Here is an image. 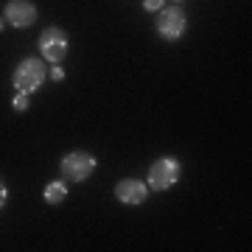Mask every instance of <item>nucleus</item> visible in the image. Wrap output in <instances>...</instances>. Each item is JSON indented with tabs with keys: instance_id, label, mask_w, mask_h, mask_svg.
Returning a JSON list of instances; mask_svg holds the SVG:
<instances>
[{
	"instance_id": "1",
	"label": "nucleus",
	"mask_w": 252,
	"mask_h": 252,
	"mask_svg": "<svg viewBox=\"0 0 252 252\" xmlns=\"http://www.w3.org/2000/svg\"><path fill=\"white\" fill-rule=\"evenodd\" d=\"M48 79V67H45V59L42 56H26L20 59L14 73H11V84L17 93H26V95H34L42 81Z\"/></svg>"
},
{
	"instance_id": "2",
	"label": "nucleus",
	"mask_w": 252,
	"mask_h": 252,
	"mask_svg": "<svg viewBox=\"0 0 252 252\" xmlns=\"http://www.w3.org/2000/svg\"><path fill=\"white\" fill-rule=\"evenodd\" d=\"M182 177V162L177 157H160L149 165V174H146V185L149 190H168L174 188Z\"/></svg>"
},
{
	"instance_id": "3",
	"label": "nucleus",
	"mask_w": 252,
	"mask_h": 252,
	"mask_svg": "<svg viewBox=\"0 0 252 252\" xmlns=\"http://www.w3.org/2000/svg\"><path fill=\"white\" fill-rule=\"evenodd\" d=\"M98 168V160H95V154L90 152H67L59 160V174H62V180H70V182H84L90 180L93 174Z\"/></svg>"
},
{
	"instance_id": "4",
	"label": "nucleus",
	"mask_w": 252,
	"mask_h": 252,
	"mask_svg": "<svg viewBox=\"0 0 252 252\" xmlns=\"http://www.w3.org/2000/svg\"><path fill=\"white\" fill-rule=\"evenodd\" d=\"M157 36L165 39V42H177L188 34V14L180 9V6H162L160 14H157Z\"/></svg>"
},
{
	"instance_id": "5",
	"label": "nucleus",
	"mask_w": 252,
	"mask_h": 252,
	"mask_svg": "<svg viewBox=\"0 0 252 252\" xmlns=\"http://www.w3.org/2000/svg\"><path fill=\"white\" fill-rule=\"evenodd\" d=\"M67 51H70V39H67V34L59 26H48L39 34V54H42L45 62H51V64L62 62L67 56Z\"/></svg>"
},
{
	"instance_id": "6",
	"label": "nucleus",
	"mask_w": 252,
	"mask_h": 252,
	"mask_svg": "<svg viewBox=\"0 0 252 252\" xmlns=\"http://www.w3.org/2000/svg\"><path fill=\"white\" fill-rule=\"evenodd\" d=\"M3 20L11 28H31L36 23V6L31 0H9L6 9H3Z\"/></svg>"
},
{
	"instance_id": "7",
	"label": "nucleus",
	"mask_w": 252,
	"mask_h": 252,
	"mask_svg": "<svg viewBox=\"0 0 252 252\" xmlns=\"http://www.w3.org/2000/svg\"><path fill=\"white\" fill-rule=\"evenodd\" d=\"M115 199L126 207H137V205H143L146 199H149V185L140 182V180L126 177V180H121L115 185Z\"/></svg>"
},
{
	"instance_id": "8",
	"label": "nucleus",
	"mask_w": 252,
	"mask_h": 252,
	"mask_svg": "<svg viewBox=\"0 0 252 252\" xmlns=\"http://www.w3.org/2000/svg\"><path fill=\"white\" fill-rule=\"evenodd\" d=\"M42 199H45L48 205H62L64 199H67V182H64V180L48 182L45 190H42Z\"/></svg>"
},
{
	"instance_id": "9",
	"label": "nucleus",
	"mask_w": 252,
	"mask_h": 252,
	"mask_svg": "<svg viewBox=\"0 0 252 252\" xmlns=\"http://www.w3.org/2000/svg\"><path fill=\"white\" fill-rule=\"evenodd\" d=\"M28 107H31V101H28L26 93H17V95L11 98V109H14V112H28Z\"/></svg>"
},
{
	"instance_id": "10",
	"label": "nucleus",
	"mask_w": 252,
	"mask_h": 252,
	"mask_svg": "<svg viewBox=\"0 0 252 252\" xmlns=\"http://www.w3.org/2000/svg\"><path fill=\"white\" fill-rule=\"evenodd\" d=\"M48 76H51V81H62L64 79V67L59 62H54L51 67H48Z\"/></svg>"
},
{
	"instance_id": "11",
	"label": "nucleus",
	"mask_w": 252,
	"mask_h": 252,
	"mask_svg": "<svg viewBox=\"0 0 252 252\" xmlns=\"http://www.w3.org/2000/svg\"><path fill=\"white\" fill-rule=\"evenodd\" d=\"M162 6H165V0H143V9L152 11V14H154V11H160Z\"/></svg>"
},
{
	"instance_id": "12",
	"label": "nucleus",
	"mask_w": 252,
	"mask_h": 252,
	"mask_svg": "<svg viewBox=\"0 0 252 252\" xmlns=\"http://www.w3.org/2000/svg\"><path fill=\"white\" fill-rule=\"evenodd\" d=\"M6 202H9V185H6L3 177H0V210L6 207Z\"/></svg>"
},
{
	"instance_id": "13",
	"label": "nucleus",
	"mask_w": 252,
	"mask_h": 252,
	"mask_svg": "<svg viewBox=\"0 0 252 252\" xmlns=\"http://www.w3.org/2000/svg\"><path fill=\"white\" fill-rule=\"evenodd\" d=\"M3 26H6V20H3V17H0V31H3Z\"/></svg>"
},
{
	"instance_id": "14",
	"label": "nucleus",
	"mask_w": 252,
	"mask_h": 252,
	"mask_svg": "<svg viewBox=\"0 0 252 252\" xmlns=\"http://www.w3.org/2000/svg\"><path fill=\"white\" fill-rule=\"evenodd\" d=\"M177 3H182V0H177Z\"/></svg>"
}]
</instances>
